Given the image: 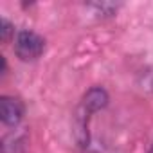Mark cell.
Returning a JSON list of instances; mask_svg holds the SVG:
<instances>
[{
	"mask_svg": "<svg viewBox=\"0 0 153 153\" xmlns=\"http://www.w3.org/2000/svg\"><path fill=\"white\" fill-rule=\"evenodd\" d=\"M45 51V40L29 29H24L20 33H16L15 36V54L24 59V61H33L36 58H40Z\"/></svg>",
	"mask_w": 153,
	"mask_h": 153,
	"instance_id": "cell-1",
	"label": "cell"
},
{
	"mask_svg": "<svg viewBox=\"0 0 153 153\" xmlns=\"http://www.w3.org/2000/svg\"><path fill=\"white\" fill-rule=\"evenodd\" d=\"M24 117V103L11 96H2L0 99V119L7 126H16Z\"/></svg>",
	"mask_w": 153,
	"mask_h": 153,
	"instance_id": "cell-2",
	"label": "cell"
},
{
	"mask_svg": "<svg viewBox=\"0 0 153 153\" xmlns=\"http://www.w3.org/2000/svg\"><path fill=\"white\" fill-rule=\"evenodd\" d=\"M13 36H15V25L7 18H2L0 20V38H2V42L7 43Z\"/></svg>",
	"mask_w": 153,
	"mask_h": 153,
	"instance_id": "cell-4",
	"label": "cell"
},
{
	"mask_svg": "<svg viewBox=\"0 0 153 153\" xmlns=\"http://www.w3.org/2000/svg\"><path fill=\"white\" fill-rule=\"evenodd\" d=\"M149 153H153V144H151V148H149Z\"/></svg>",
	"mask_w": 153,
	"mask_h": 153,
	"instance_id": "cell-5",
	"label": "cell"
},
{
	"mask_svg": "<svg viewBox=\"0 0 153 153\" xmlns=\"http://www.w3.org/2000/svg\"><path fill=\"white\" fill-rule=\"evenodd\" d=\"M106 105H108V94H106V90L101 88V87H94V88H90L83 96V101H81V108L79 110L88 115V114H94V112L103 110Z\"/></svg>",
	"mask_w": 153,
	"mask_h": 153,
	"instance_id": "cell-3",
	"label": "cell"
}]
</instances>
